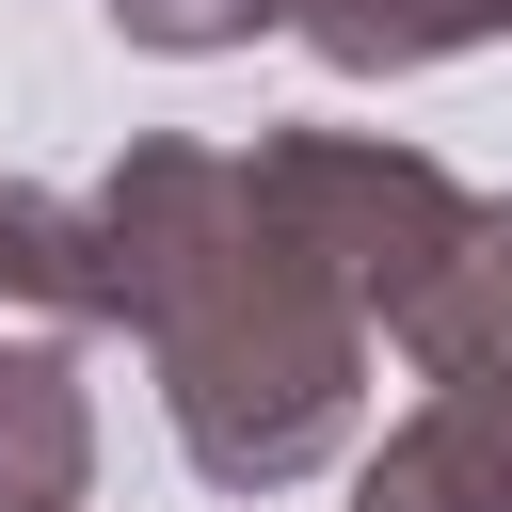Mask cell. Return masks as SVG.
<instances>
[{"instance_id":"cell-6","label":"cell","mask_w":512,"mask_h":512,"mask_svg":"<svg viewBox=\"0 0 512 512\" xmlns=\"http://www.w3.org/2000/svg\"><path fill=\"white\" fill-rule=\"evenodd\" d=\"M288 32L336 64V80H416V64H464L512 32V0H288Z\"/></svg>"},{"instance_id":"cell-1","label":"cell","mask_w":512,"mask_h":512,"mask_svg":"<svg viewBox=\"0 0 512 512\" xmlns=\"http://www.w3.org/2000/svg\"><path fill=\"white\" fill-rule=\"evenodd\" d=\"M80 208H96V256H112V336H144V368H160L176 464L208 496L320 480L368 416V320L304 256V224L256 192V160L144 128Z\"/></svg>"},{"instance_id":"cell-3","label":"cell","mask_w":512,"mask_h":512,"mask_svg":"<svg viewBox=\"0 0 512 512\" xmlns=\"http://www.w3.org/2000/svg\"><path fill=\"white\" fill-rule=\"evenodd\" d=\"M240 160H256V192L304 224V256L352 288V320H368V336L448 272V240H464V208H480L432 144H384V128H256Z\"/></svg>"},{"instance_id":"cell-4","label":"cell","mask_w":512,"mask_h":512,"mask_svg":"<svg viewBox=\"0 0 512 512\" xmlns=\"http://www.w3.org/2000/svg\"><path fill=\"white\" fill-rule=\"evenodd\" d=\"M96 496V384L64 336H0V512H80Z\"/></svg>"},{"instance_id":"cell-5","label":"cell","mask_w":512,"mask_h":512,"mask_svg":"<svg viewBox=\"0 0 512 512\" xmlns=\"http://www.w3.org/2000/svg\"><path fill=\"white\" fill-rule=\"evenodd\" d=\"M0 304H16V320H48V336L112 320V256H96V208H80V192L0 176Z\"/></svg>"},{"instance_id":"cell-2","label":"cell","mask_w":512,"mask_h":512,"mask_svg":"<svg viewBox=\"0 0 512 512\" xmlns=\"http://www.w3.org/2000/svg\"><path fill=\"white\" fill-rule=\"evenodd\" d=\"M384 336L416 352V416L352 464V512H512V192L464 208L448 272Z\"/></svg>"},{"instance_id":"cell-7","label":"cell","mask_w":512,"mask_h":512,"mask_svg":"<svg viewBox=\"0 0 512 512\" xmlns=\"http://www.w3.org/2000/svg\"><path fill=\"white\" fill-rule=\"evenodd\" d=\"M128 48H160V64H208V48H256L288 0H96Z\"/></svg>"}]
</instances>
